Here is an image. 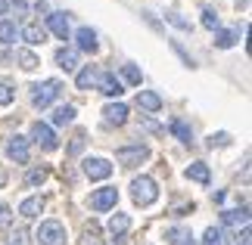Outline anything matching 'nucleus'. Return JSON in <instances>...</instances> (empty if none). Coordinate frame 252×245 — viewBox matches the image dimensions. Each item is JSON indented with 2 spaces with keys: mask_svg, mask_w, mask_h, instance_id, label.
<instances>
[{
  "mask_svg": "<svg viewBox=\"0 0 252 245\" xmlns=\"http://www.w3.org/2000/svg\"><path fill=\"white\" fill-rule=\"evenodd\" d=\"M131 199L137 202L140 208L153 205V202L159 199V186H156V180L147 177V174H143V177H134V180H131Z\"/></svg>",
  "mask_w": 252,
  "mask_h": 245,
  "instance_id": "1",
  "label": "nucleus"
},
{
  "mask_svg": "<svg viewBox=\"0 0 252 245\" xmlns=\"http://www.w3.org/2000/svg\"><path fill=\"white\" fill-rule=\"evenodd\" d=\"M63 90V84L56 81V78H50V81H44V84H32V106L34 109H47L56 96H60Z\"/></svg>",
  "mask_w": 252,
  "mask_h": 245,
  "instance_id": "2",
  "label": "nucleus"
},
{
  "mask_svg": "<svg viewBox=\"0 0 252 245\" xmlns=\"http://www.w3.org/2000/svg\"><path fill=\"white\" fill-rule=\"evenodd\" d=\"M34 239H37V245H63L65 242V227L60 220H44L41 227H37Z\"/></svg>",
  "mask_w": 252,
  "mask_h": 245,
  "instance_id": "3",
  "label": "nucleus"
},
{
  "mask_svg": "<svg viewBox=\"0 0 252 245\" xmlns=\"http://www.w3.org/2000/svg\"><path fill=\"white\" fill-rule=\"evenodd\" d=\"M115 202H119V190L115 186H103V190L91 192V199H87V205L94 211H109V208H115Z\"/></svg>",
  "mask_w": 252,
  "mask_h": 245,
  "instance_id": "4",
  "label": "nucleus"
},
{
  "mask_svg": "<svg viewBox=\"0 0 252 245\" xmlns=\"http://www.w3.org/2000/svg\"><path fill=\"white\" fill-rule=\"evenodd\" d=\"M115 159H119V164H125V168H134V164H140V162H147L150 159V149L147 146H122L119 152H115Z\"/></svg>",
  "mask_w": 252,
  "mask_h": 245,
  "instance_id": "5",
  "label": "nucleus"
},
{
  "mask_svg": "<svg viewBox=\"0 0 252 245\" xmlns=\"http://www.w3.org/2000/svg\"><path fill=\"white\" fill-rule=\"evenodd\" d=\"M32 140L41 146V149H47V152H53L56 146H60V140H56V134H53V127H50V124H41V121L32 127Z\"/></svg>",
  "mask_w": 252,
  "mask_h": 245,
  "instance_id": "6",
  "label": "nucleus"
},
{
  "mask_svg": "<svg viewBox=\"0 0 252 245\" xmlns=\"http://www.w3.org/2000/svg\"><path fill=\"white\" fill-rule=\"evenodd\" d=\"M81 171H84V177H91V180H106L112 174V164L106 162V159H84V164H81Z\"/></svg>",
  "mask_w": 252,
  "mask_h": 245,
  "instance_id": "7",
  "label": "nucleus"
},
{
  "mask_svg": "<svg viewBox=\"0 0 252 245\" xmlns=\"http://www.w3.org/2000/svg\"><path fill=\"white\" fill-rule=\"evenodd\" d=\"M6 155L16 164H25L28 162V140H25V136H19V134L9 136V140H6Z\"/></svg>",
  "mask_w": 252,
  "mask_h": 245,
  "instance_id": "8",
  "label": "nucleus"
},
{
  "mask_svg": "<svg viewBox=\"0 0 252 245\" xmlns=\"http://www.w3.org/2000/svg\"><path fill=\"white\" fill-rule=\"evenodd\" d=\"M47 28H50L60 41H69V16L65 13H50L47 16Z\"/></svg>",
  "mask_w": 252,
  "mask_h": 245,
  "instance_id": "9",
  "label": "nucleus"
},
{
  "mask_svg": "<svg viewBox=\"0 0 252 245\" xmlns=\"http://www.w3.org/2000/svg\"><path fill=\"white\" fill-rule=\"evenodd\" d=\"M96 84H100V93H106V96H122V93H125L122 81H119L112 72H103L100 78H96Z\"/></svg>",
  "mask_w": 252,
  "mask_h": 245,
  "instance_id": "10",
  "label": "nucleus"
},
{
  "mask_svg": "<svg viewBox=\"0 0 252 245\" xmlns=\"http://www.w3.org/2000/svg\"><path fill=\"white\" fill-rule=\"evenodd\" d=\"M103 118H106V124H125L128 121V106L125 103H109L103 109Z\"/></svg>",
  "mask_w": 252,
  "mask_h": 245,
  "instance_id": "11",
  "label": "nucleus"
},
{
  "mask_svg": "<svg viewBox=\"0 0 252 245\" xmlns=\"http://www.w3.org/2000/svg\"><path fill=\"white\" fill-rule=\"evenodd\" d=\"M221 220H224L227 227H234V230H240V227H249V208L243 205V208L224 211V214H221Z\"/></svg>",
  "mask_w": 252,
  "mask_h": 245,
  "instance_id": "12",
  "label": "nucleus"
},
{
  "mask_svg": "<svg viewBox=\"0 0 252 245\" xmlns=\"http://www.w3.org/2000/svg\"><path fill=\"white\" fill-rule=\"evenodd\" d=\"M75 41H78V47H81L84 53H96V50H100V44H96V31H94V28H78Z\"/></svg>",
  "mask_w": 252,
  "mask_h": 245,
  "instance_id": "13",
  "label": "nucleus"
},
{
  "mask_svg": "<svg viewBox=\"0 0 252 245\" xmlns=\"http://www.w3.org/2000/svg\"><path fill=\"white\" fill-rule=\"evenodd\" d=\"M165 239L171 245H196V242H193V233L187 227H168L165 230Z\"/></svg>",
  "mask_w": 252,
  "mask_h": 245,
  "instance_id": "14",
  "label": "nucleus"
},
{
  "mask_svg": "<svg viewBox=\"0 0 252 245\" xmlns=\"http://www.w3.org/2000/svg\"><path fill=\"white\" fill-rule=\"evenodd\" d=\"M137 106H140V109H147V112H159L162 109V96L153 93V90H140L137 93Z\"/></svg>",
  "mask_w": 252,
  "mask_h": 245,
  "instance_id": "15",
  "label": "nucleus"
},
{
  "mask_svg": "<svg viewBox=\"0 0 252 245\" xmlns=\"http://www.w3.org/2000/svg\"><path fill=\"white\" fill-rule=\"evenodd\" d=\"M41 211H44V199H41V195H32V199H25L22 205H19V214H22V218H28V220L37 218Z\"/></svg>",
  "mask_w": 252,
  "mask_h": 245,
  "instance_id": "16",
  "label": "nucleus"
},
{
  "mask_svg": "<svg viewBox=\"0 0 252 245\" xmlns=\"http://www.w3.org/2000/svg\"><path fill=\"white\" fill-rule=\"evenodd\" d=\"M56 65H60L65 75L75 72V68H78V56H75V50H65V47H63V50L56 53Z\"/></svg>",
  "mask_w": 252,
  "mask_h": 245,
  "instance_id": "17",
  "label": "nucleus"
},
{
  "mask_svg": "<svg viewBox=\"0 0 252 245\" xmlns=\"http://www.w3.org/2000/svg\"><path fill=\"white\" fill-rule=\"evenodd\" d=\"M128 227H131V218H128V214H112V218H109V233H112L115 239L125 236Z\"/></svg>",
  "mask_w": 252,
  "mask_h": 245,
  "instance_id": "18",
  "label": "nucleus"
},
{
  "mask_svg": "<svg viewBox=\"0 0 252 245\" xmlns=\"http://www.w3.org/2000/svg\"><path fill=\"white\" fill-rule=\"evenodd\" d=\"M184 174H187V180H196V183H209V177H212V174H209V164H202V162H193Z\"/></svg>",
  "mask_w": 252,
  "mask_h": 245,
  "instance_id": "19",
  "label": "nucleus"
},
{
  "mask_svg": "<svg viewBox=\"0 0 252 245\" xmlns=\"http://www.w3.org/2000/svg\"><path fill=\"white\" fill-rule=\"evenodd\" d=\"M96 78H100V72H96L94 65H84L81 72H78V78H75V81H78L81 90H87V87H94V84H96Z\"/></svg>",
  "mask_w": 252,
  "mask_h": 245,
  "instance_id": "20",
  "label": "nucleus"
},
{
  "mask_svg": "<svg viewBox=\"0 0 252 245\" xmlns=\"http://www.w3.org/2000/svg\"><path fill=\"white\" fill-rule=\"evenodd\" d=\"M16 62L25 68V72H34L37 65H41V59H37V56L32 53V50H16Z\"/></svg>",
  "mask_w": 252,
  "mask_h": 245,
  "instance_id": "21",
  "label": "nucleus"
},
{
  "mask_svg": "<svg viewBox=\"0 0 252 245\" xmlns=\"http://www.w3.org/2000/svg\"><path fill=\"white\" fill-rule=\"evenodd\" d=\"M171 134L178 136L181 143H193V131H190V124H187V121H181V118H174V121H171Z\"/></svg>",
  "mask_w": 252,
  "mask_h": 245,
  "instance_id": "22",
  "label": "nucleus"
},
{
  "mask_svg": "<svg viewBox=\"0 0 252 245\" xmlns=\"http://www.w3.org/2000/svg\"><path fill=\"white\" fill-rule=\"evenodd\" d=\"M22 37H25L28 44H44L47 41V31H44L41 25H25L22 28Z\"/></svg>",
  "mask_w": 252,
  "mask_h": 245,
  "instance_id": "23",
  "label": "nucleus"
},
{
  "mask_svg": "<svg viewBox=\"0 0 252 245\" xmlns=\"http://www.w3.org/2000/svg\"><path fill=\"white\" fill-rule=\"evenodd\" d=\"M75 121V106H56L53 109V124H72Z\"/></svg>",
  "mask_w": 252,
  "mask_h": 245,
  "instance_id": "24",
  "label": "nucleus"
},
{
  "mask_svg": "<svg viewBox=\"0 0 252 245\" xmlns=\"http://www.w3.org/2000/svg\"><path fill=\"white\" fill-rule=\"evenodd\" d=\"M84 245H103L100 242V223H96V220H91L84 227Z\"/></svg>",
  "mask_w": 252,
  "mask_h": 245,
  "instance_id": "25",
  "label": "nucleus"
},
{
  "mask_svg": "<svg viewBox=\"0 0 252 245\" xmlns=\"http://www.w3.org/2000/svg\"><path fill=\"white\" fill-rule=\"evenodd\" d=\"M122 78H125V81H128V84H134V87H137L143 75H140V68L134 65V62H128V65H122Z\"/></svg>",
  "mask_w": 252,
  "mask_h": 245,
  "instance_id": "26",
  "label": "nucleus"
},
{
  "mask_svg": "<svg viewBox=\"0 0 252 245\" xmlns=\"http://www.w3.org/2000/svg\"><path fill=\"white\" fill-rule=\"evenodd\" d=\"M0 41H3V44L16 41V22H6V19L0 22Z\"/></svg>",
  "mask_w": 252,
  "mask_h": 245,
  "instance_id": "27",
  "label": "nucleus"
},
{
  "mask_svg": "<svg viewBox=\"0 0 252 245\" xmlns=\"http://www.w3.org/2000/svg\"><path fill=\"white\" fill-rule=\"evenodd\" d=\"M215 44L221 47V50L234 47V44H237V31H218V34H215Z\"/></svg>",
  "mask_w": 252,
  "mask_h": 245,
  "instance_id": "28",
  "label": "nucleus"
},
{
  "mask_svg": "<svg viewBox=\"0 0 252 245\" xmlns=\"http://www.w3.org/2000/svg\"><path fill=\"white\" fill-rule=\"evenodd\" d=\"M202 25H206L209 31H218L221 28V19L215 16V9H202Z\"/></svg>",
  "mask_w": 252,
  "mask_h": 245,
  "instance_id": "29",
  "label": "nucleus"
},
{
  "mask_svg": "<svg viewBox=\"0 0 252 245\" xmlns=\"http://www.w3.org/2000/svg\"><path fill=\"white\" fill-rule=\"evenodd\" d=\"M50 174H47V168H34V171H28V177H25V183L28 186H41Z\"/></svg>",
  "mask_w": 252,
  "mask_h": 245,
  "instance_id": "30",
  "label": "nucleus"
},
{
  "mask_svg": "<svg viewBox=\"0 0 252 245\" xmlns=\"http://www.w3.org/2000/svg\"><path fill=\"white\" fill-rule=\"evenodd\" d=\"M202 245H224V239H221V230L209 227V230H206V236H202Z\"/></svg>",
  "mask_w": 252,
  "mask_h": 245,
  "instance_id": "31",
  "label": "nucleus"
},
{
  "mask_svg": "<svg viewBox=\"0 0 252 245\" xmlns=\"http://www.w3.org/2000/svg\"><path fill=\"white\" fill-rule=\"evenodd\" d=\"M9 223H13V208H9V205H3V202H0V230H6Z\"/></svg>",
  "mask_w": 252,
  "mask_h": 245,
  "instance_id": "32",
  "label": "nucleus"
},
{
  "mask_svg": "<svg viewBox=\"0 0 252 245\" xmlns=\"http://www.w3.org/2000/svg\"><path fill=\"white\" fill-rule=\"evenodd\" d=\"M165 19H168V22H171L174 28H181V31H190V22H187V19H184L181 13H168Z\"/></svg>",
  "mask_w": 252,
  "mask_h": 245,
  "instance_id": "33",
  "label": "nucleus"
},
{
  "mask_svg": "<svg viewBox=\"0 0 252 245\" xmlns=\"http://www.w3.org/2000/svg\"><path fill=\"white\" fill-rule=\"evenodd\" d=\"M13 100H16V90L9 84H0V106H9Z\"/></svg>",
  "mask_w": 252,
  "mask_h": 245,
  "instance_id": "34",
  "label": "nucleus"
},
{
  "mask_svg": "<svg viewBox=\"0 0 252 245\" xmlns=\"http://www.w3.org/2000/svg\"><path fill=\"white\" fill-rule=\"evenodd\" d=\"M230 143V134H212L209 136V146H212V149H215V146H227Z\"/></svg>",
  "mask_w": 252,
  "mask_h": 245,
  "instance_id": "35",
  "label": "nucleus"
},
{
  "mask_svg": "<svg viewBox=\"0 0 252 245\" xmlns=\"http://www.w3.org/2000/svg\"><path fill=\"white\" fill-rule=\"evenodd\" d=\"M234 245H249V227H243V230H237L234 233V239H230Z\"/></svg>",
  "mask_w": 252,
  "mask_h": 245,
  "instance_id": "36",
  "label": "nucleus"
},
{
  "mask_svg": "<svg viewBox=\"0 0 252 245\" xmlns=\"http://www.w3.org/2000/svg\"><path fill=\"white\" fill-rule=\"evenodd\" d=\"M25 239H28V233L25 230H16L13 239H9V245H25Z\"/></svg>",
  "mask_w": 252,
  "mask_h": 245,
  "instance_id": "37",
  "label": "nucleus"
},
{
  "mask_svg": "<svg viewBox=\"0 0 252 245\" xmlns=\"http://www.w3.org/2000/svg\"><path fill=\"white\" fill-rule=\"evenodd\" d=\"M81 149H84V134H78V136H75V143H72V149H69V152H72V155H78Z\"/></svg>",
  "mask_w": 252,
  "mask_h": 245,
  "instance_id": "38",
  "label": "nucleus"
},
{
  "mask_svg": "<svg viewBox=\"0 0 252 245\" xmlns=\"http://www.w3.org/2000/svg\"><path fill=\"white\" fill-rule=\"evenodd\" d=\"M13 9H16V13H25L28 3H25V0H13Z\"/></svg>",
  "mask_w": 252,
  "mask_h": 245,
  "instance_id": "39",
  "label": "nucleus"
},
{
  "mask_svg": "<svg viewBox=\"0 0 252 245\" xmlns=\"http://www.w3.org/2000/svg\"><path fill=\"white\" fill-rule=\"evenodd\" d=\"M143 127H150V131H162V127L156 121H150V118H143Z\"/></svg>",
  "mask_w": 252,
  "mask_h": 245,
  "instance_id": "40",
  "label": "nucleus"
},
{
  "mask_svg": "<svg viewBox=\"0 0 252 245\" xmlns=\"http://www.w3.org/2000/svg\"><path fill=\"white\" fill-rule=\"evenodd\" d=\"M6 6H9L6 0H0V16H6Z\"/></svg>",
  "mask_w": 252,
  "mask_h": 245,
  "instance_id": "41",
  "label": "nucleus"
},
{
  "mask_svg": "<svg viewBox=\"0 0 252 245\" xmlns=\"http://www.w3.org/2000/svg\"><path fill=\"white\" fill-rule=\"evenodd\" d=\"M3 183H6V171H3V168H0V186H3Z\"/></svg>",
  "mask_w": 252,
  "mask_h": 245,
  "instance_id": "42",
  "label": "nucleus"
}]
</instances>
